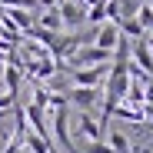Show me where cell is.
<instances>
[{
    "mask_svg": "<svg viewBox=\"0 0 153 153\" xmlns=\"http://www.w3.org/2000/svg\"><path fill=\"white\" fill-rule=\"evenodd\" d=\"M107 73H110V63L80 67V70L70 73V83H73V87H93V90H100V87H103V80H107Z\"/></svg>",
    "mask_w": 153,
    "mask_h": 153,
    "instance_id": "obj_1",
    "label": "cell"
},
{
    "mask_svg": "<svg viewBox=\"0 0 153 153\" xmlns=\"http://www.w3.org/2000/svg\"><path fill=\"white\" fill-rule=\"evenodd\" d=\"M57 13H60V23L70 30L83 27L87 23V7L80 4V0H63V4H57Z\"/></svg>",
    "mask_w": 153,
    "mask_h": 153,
    "instance_id": "obj_2",
    "label": "cell"
},
{
    "mask_svg": "<svg viewBox=\"0 0 153 153\" xmlns=\"http://www.w3.org/2000/svg\"><path fill=\"white\" fill-rule=\"evenodd\" d=\"M67 100H70V107H80V110H93V107H100V100H103V93L100 90H93V87H70L67 90Z\"/></svg>",
    "mask_w": 153,
    "mask_h": 153,
    "instance_id": "obj_3",
    "label": "cell"
},
{
    "mask_svg": "<svg viewBox=\"0 0 153 153\" xmlns=\"http://www.w3.org/2000/svg\"><path fill=\"white\" fill-rule=\"evenodd\" d=\"M117 40H120V30H117V23H100L97 27V33H93V47H100V50H117Z\"/></svg>",
    "mask_w": 153,
    "mask_h": 153,
    "instance_id": "obj_4",
    "label": "cell"
},
{
    "mask_svg": "<svg viewBox=\"0 0 153 153\" xmlns=\"http://www.w3.org/2000/svg\"><path fill=\"white\" fill-rule=\"evenodd\" d=\"M20 83H23V70H20L17 63L4 60V93L17 97V93H20Z\"/></svg>",
    "mask_w": 153,
    "mask_h": 153,
    "instance_id": "obj_5",
    "label": "cell"
},
{
    "mask_svg": "<svg viewBox=\"0 0 153 153\" xmlns=\"http://www.w3.org/2000/svg\"><path fill=\"white\" fill-rule=\"evenodd\" d=\"M33 27H43V30H50V33H60V30H63V23H60V13H57V7L33 13Z\"/></svg>",
    "mask_w": 153,
    "mask_h": 153,
    "instance_id": "obj_6",
    "label": "cell"
},
{
    "mask_svg": "<svg viewBox=\"0 0 153 153\" xmlns=\"http://www.w3.org/2000/svg\"><path fill=\"white\" fill-rule=\"evenodd\" d=\"M80 137L87 143H100V140H103V130H100V123L93 120V113H83L80 117Z\"/></svg>",
    "mask_w": 153,
    "mask_h": 153,
    "instance_id": "obj_7",
    "label": "cell"
},
{
    "mask_svg": "<svg viewBox=\"0 0 153 153\" xmlns=\"http://www.w3.org/2000/svg\"><path fill=\"white\" fill-rule=\"evenodd\" d=\"M103 137H107L103 143H107L113 153H133V146H130V137H126L123 130H107Z\"/></svg>",
    "mask_w": 153,
    "mask_h": 153,
    "instance_id": "obj_8",
    "label": "cell"
},
{
    "mask_svg": "<svg viewBox=\"0 0 153 153\" xmlns=\"http://www.w3.org/2000/svg\"><path fill=\"white\" fill-rule=\"evenodd\" d=\"M117 30H120V37H126V40H143V33H146L133 17H123V20L117 23Z\"/></svg>",
    "mask_w": 153,
    "mask_h": 153,
    "instance_id": "obj_9",
    "label": "cell"
},
{
    "mask_svg": "<svg viewBox=\"0 0 153 153\" xmlns=\"http://www.w3.org/2000/svg\"><path fill=\"white\" fill-rule=\"evenodd\" d=\"M23 150H30V153H50V137L27 133V140H23Z\"/></svg>",
    "mask_w": 153,
    "mask_h": 153,
    "instance_id": "obj_10",
    "label": "cell"
},
{
    "mask_svg": "<svg viewBox=\"0 0 153 153\" xmlns=\"http://www.w3.org/2000/svg\"><path fill=\"white\" fill-rule=\"evenodd\" d=\"M0 7H20V10H37V0H0Z\"/></svg>",
    "mask_w": 153,
    "mask_h": 153,
    "instance_id": "obj_11",
    "label": "cell"
},
{
    "mask_svg": "<svg viewBox=\"0 0 153 153\" xmlns=\"http://www.w3.org/2000/svg\"><path fill=\"white\" fill-rule=\"evenodd\" d=\"M87 153H113V150H110L103 140H100V143H90V146H87Z\"/></svg>",
    "mask_w": 153,
    "mask_h": 153,
    "instance_id": "obj_12",
    "label": "cell"
}]
</instances>
